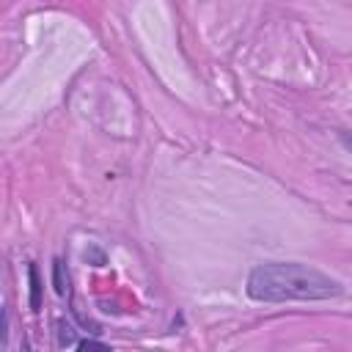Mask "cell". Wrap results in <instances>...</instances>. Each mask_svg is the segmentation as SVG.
Segmentation results:
<instances>
[{
    "instance_id": "7",
    "label": "cell",
    "mask_w": 352,
    "mask_h": 352,
    "mask_svg": "<svg viewBox=\"0 0 352 352\" xmlns=\"http://www.w3.org/2000/svg\"><path fill=\"white\" fill-rule=\"evenodd\" d=\"M85 261H94V267H102V264H104V253L91 245V248L85 250Z\"/></svg>"
},
{
    "instance_id": "4",
    "label": "cell",
    "mask_w": 352,
    "mask_h": 352,
    "mask_svg": "<svg viewBox=\"0 0 352 352\" xmlns=\"http://www.w3.org/2000/svg\"><path fill=\"white\" fill-rule=\"evenodd\" d=\"M52 289H55L58 297H63L66 289H69V278L63 275V261H60V258L52 261Z\"/></svg>"
},
{
    "instance_id": "5",
    "label": "cell",
    "mask_w": 352,
    "mask_h": 352,
    "mask_svg": "<svg viewBox=\"0 0 352 352\" xmlns=\"http://www.w3.org/2000/svg\"><path fill=\"white\" fill-rule=\"evenodd\" d=\"M8 333H11V311H8V302H3V330H0V344H8Z\"/></svg>"
},
{
    "instance_id": "2",
    "label": "cell",
    "mask_w": 352,
    "mask_h": 352,
    "mask_svg": "<svg viewBox=\"0 0 352 352\" xmlns=\"http://www.w3.org/2000/svg\"><path fill=\"white\" fill-rule=\"evenodd\" d=\"M80 341H82V336H80V330L72 322H66V319H58L55 322V344L60 349H77Z\"/></svg>"
},
{
    "instance_id": "8",
    "label": "cell",
    "mask_w": 352,
    "mask_h": 352,
    "mask_svg": "<svg viewBox=\"0 0 352 352\" xmlns=\"http://www.w3.org/2000/svg\"><path fill=\"white\" fill-rule=\"evenodd\" d=\"M338 143H341V148H344L346 154H352V132H349V129H341V132H338Z\"/></svg>"
},
{
    "instance_id": "3",
    "label": "cell",
    "mask_w": 352,
    "mask_h": 352,
    "mask_svg": "<svg viewBox=\"0 0 352 352\" xmlns=\"http://www.w3.org/2000/svg\"><path fill=\"white\" fill-rule=\"evenodd\" d=\"M28 280H30V311L38 314V311H41V289H44V283H41L38 267H36L33 261L28 264Z\"/></svg>"
},
{
    "instance_id": "1",
    "label": "cell",
    "mask_w": 352,
    "mask_h": 352,
    "mask_svg": "<svg viewBox=\"0 0 352 352\" xmlns=\"http://www.w3.org/2000/svg\"><path fill=\"white\" fill-rule=\"evenodd\" d=\"M245 294L253 302H324L344 294V283L333 275L300 261H264L250 267Z\"/></svg>"
},
{
    "instance_id": "6",
    "label": "cell",
    "mask_w": 352,
    "mask_h": 352,
    "mask_svg": "<svg viewBox=\"0 0 352 352\" xmlns=\"http://www.w3.org/2000/svg\"><path fill=\"white\" fill-rule=\"evenodd\" d=\"M77 349H102V352H104V349H110V346H107L104 341H96V338H88V336H82V341L77 344Z\"/></svg>"
}]
</instances>
